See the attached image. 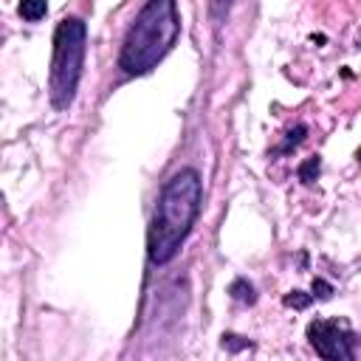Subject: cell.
Masks as SVG:
<instances>
[{"label": "cell", "instance_id": "9", "mask_svg": "<svg viewBox=\"0 0 361 361\" xmlns=\"http://www.w3.org/2000/svg\"><path fill=\"white\" fill-rule=\"evenodd\" d=\"M305 133H307V127H305V124H296V130H290V133H288V141L279 147V152H288L290 147H296V144L305 138Z\"/></svg>", "mask_w": 361, "mask_h": 361}, {"label": "cell", "instance_id": "11", "mask_svg": "<svg viewBox=\"0 0 361 361\" xmlns=\"http://www.w3.org/2000/svg\"><path fill=\"white\" fill-rule=\"evenodd\" d=\"M313 293H316L319 299H330V296H333V285L324 282L322 276H316V279H313Z\"/></svg>", "mask_w": 361, "mask_h": 361}, {"label": "cell", "instance_id": "2", "mask_svg": "<svg viewBox=\"0 0 361 361\" xmlns=\"http://www.w3.org/2000/svg\"><path fill=\"white\" fill-rule=\"evenodd\" d=\"M178 34H180V20L175 0H147V6L138 11L121 45V56H118L121 71L130 76L149 73L169 54Z\"/></svg>", "mask_w": 361, "mask_h": 361}, {"label": "cell", "instance_id": "4", "mask_svg": "<svg viewBox=\"0 0 361 361\" xmlns=\"http://www.w3.org/2000/svg\"><path fill=\"white\" fill-rule=\"evenodd\" d=\"M307 338H310L313 350L322 358H330V361H347V358H353L350 333H344L336 322H327V319L310 322L307 324Z\"/></svg>", "mask_w": 361, "mask_h": 361}, {"label": "cell", "instance_id": "3", "mask_svg": "<svg viewBox=\"0 0 361 361\" xmlns=\"http://www.w3.org/2000/svg\"><path fill=\"white\" fill-rule=\"evenodd\" d=\"M85 23L76 17H65L54 31V56H51V102L54 107L65 110L73 96L82 76L85 62Z\"/></svg>", "mask_w": 361, "mask_h": 361}, {"label": "cell", "instance_id": "5", "mask_svg": "<svg viewBox=\"0 0 361 361\" xmlns=\"http://www.w3.org/2000/svg\"><path fill=\"white\" fill-rule=\"evenodd\" d=\"M20 17L23 20H28V23H37V20H42L45 17V11H48V0H20Z\"/></svg>", "mask_w": 361, "mask_h": 361}, {"label": "cell", "instance_id": "12", "mask_svg": "<svg viewBox=\"0 0 361 361\" xmlns=\"http://www.w3.org/2000/svg\"><path fill=\"white\" fill-rule=\"evenodd\" d=\"M228 6H231V0H212V17L220 20L228 11Z\"/></svg>", "mask_w": 361, "mask_h": 361}, {"label": "cell", "instance_id": "10", "mask_svg": "<svg viewBox=\"0 0 361 361\" xmlns=\"http://www.w3.org/2000/svg\"><path fill=\"white\" fill-rule=\"evenodd\" d=\"M223 347L231 350V353H237V350H243V347H251V341H248V338H240V336H234V333H223Z\"/></svg>", "mask_w": 361, "mask_h": 361}, {"label": "cell", "instance_id": "7", "mask_svg": "<svg viewBox=\"0 0 361 361\" xmlns=\"http://www.w3.org/2000/svg\"><path fill=\"white\" fill-rule=\"evenodd\" d=\"M319 169H322L319 155H310L307 161L299 164V180H302V183H313V180L319 178Z\"/></svg>", "mask_w": 361, "mask_h": 361}, {"label": "cell", "instance_id": "13", "mask_svg": "<svg viewBox=\"0 0 361 361\" xmlns=\"http://www.w3.org/2000/svg\"><path fill=\"white\" fill-rule=\"evenodd\" d=\"M358 161H361V149H358Z\"/></svg>", "mask_w": 361, "mask_h": 361}, {"label": "cell", "instance_id": "1", "mask_svg": "<svg viewBox=\"0 0 361 361\" xmlns=\"http://www.w3.org/2000/svg\"><path fill=\"white\" fill-rule=\"evenodd\" d=\"M197 212H200V175L195 169H180L161 189L149 223L147 257L152 265H166L180 251Z\"/></svg>", "mask_w": 361, "mask_h": 361}, {"label": "cell", "instance_id": "6", "mask_svg": "<svg viewBox=\"0 0 361 361\" xmlns=\"http://www.w3.org/2000/svg\"><path fill=\"white\" fill-rule=\"evenodd\" d=\"M228 293H231L237 302H245V305H254V299H257L254 285H251L248 279H234L231 288H228Z\"/></svg>", "mask_w": 361, "mask_h": 361}, {"label": "cell", "instance_id": "8", "mask_svg": "<svg viewBox=\"0 0 361 361\" xmlns=\"http://www.w3.org/2000/svg\"><path fill=\"white\" fill-rule=\"evenodd\" d=\"M310 302H313V296H310V293H305V290H290V293L285 296V305H288V307H296V310L307 307Z\"/></svg>", "mask_w": 361, "mask_h": 361}]
</instances>
